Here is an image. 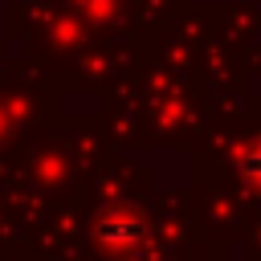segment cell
Here are the masks:
<instances>
[{
    "mask_svg": "<svg viewBox=\"0 0 261 261\" xmlns=\"http://www.w3.org/2000/svg\"><path fill=\"white\" fill-rule=\"evenodd\" d=\"M245 175H249V179H257V184H261V147H257V151H249V155H245Z\"/></svg>",
    "mask_w": 261,
    "mask_h": 261,
    "instance_id": "cell-1",
    "label": "cell"
}]
</instances>
